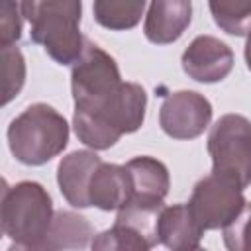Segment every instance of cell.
Returning <instances> with one entry per match:
<instances>
[{"label": "cell", "instance_id": "52a82bcc", "mask_svg": "<svg viewBox=\"0 0 251 251\" xmlns=\"http://www.w3.org/2000/svg\"><path fill=\"white\" fill-rule=\"evenodd\" d=\"M212 120V104L194 90L169 94L159 110V124L173 139H194L204 133Z\"/></svg>", "mask_w": 251, "mask_h": 251}, {"label": "cell", "instance_id": "ba28073f", "mask_svg": "<svg viewBox=\"0 0 251 251\" xmlns=\"http://www.w3.org/2000/svg\"><path fill=\"white\" fill-rule=\"evenodd\" d=\"M182 71L196 82H220L233 69L231 49L214 35H198L182 53Z\"/></svg>", "mask_w": 251, "mask_h": 251}, {"label": "cell", "instance_id": "ffe728a7", "mask_svg": "<svg viewBox=\"0 0 251 251\" xmlns=\"http://www.w3.org/2000/svg\"><path fill=\"white\" fill-rule=\"evenodd\" d=\"M22 2L2 0L0 6V45L16 43L22 35Z\"/></svg>", "mask_w": 251, "mask_h": 251}, {"label": "cell", "instance_id": "9c48e42d", "mask_svg": "<svg viewBox=\"0 0 251 251\" xmlns=\"http://www.w3.org/2000/svg\"><path fill=\"white\" fill-rule=\"evenodd\" d=\"M129 175V200L126 204H143V206H163V200L169 192L171 178L167 167L153 157H133L126 163ZM124 204V206H126Z\"/></svg>", "mask_w": 251, "mask_h": 251}, {"label": "cell", "instance_id": "7a4b0ae2", "mask_svg": "<svg viewBox=\"0 0 251 251\" xmlns=\"http://www.w3.org/2000/svg\"><path fill=\"white\" fill-rule=\"evenodd\" d=\"M22 14L31 24V41L59 65H73L84 51L82 0H25Z\"/></svg>", "mask_w": 251, "mask_h": 251}, {"label": "cell", "instance_id": "4fadbf2b", "mask_svg": "<svg viewBox=\"0 0 251 251\" xmlns=\"http://www.w3.org/2000/svg\"><path fill=\"white\" fill-rule=\"evenodd\" d=\"M129 192L131 186L126 165H114L102 161L92 175L88 200L90 206L110 212V210H120L129 200Z\"/></svg>", "mask_w": 251, "mask_h": 251}, {"label": "cell", "instance_id": "5bb4252c", "mask_svg": "<svg viewBox=\"0 0 251 251\" xmlns=\"http://www.w3.org/2000/svg\"><path fill=\"white\" fill-rule=\"evenodd\" d=\"M90 239H94V229L84 216L59 210L53 216L41 249H84Z\"/></svg>", "mask_w": 251, "mask_h": 251}, {"label": "cell", "instance_id": "277c9868", "mask_svg": "<svg viewBox=\"0 0 251 251\" xmlns=\"http://www.w3.org/2000/svg\"><path fill=\"white\" fill-rule=\"evenodd\" d=\"M69 143L67 120L49 104L37 102L16 116L8 127V147L24 165H45Z\"/></svg>", "mask_w": 251, "mask_h": 251}, {"label": "cell", "instance_id": "5b68a950", "mask_svg": "<svg viewBox=\"0 0 251 251\" xmlns=\"http://www.w3.org/2000/svg\"><path fill=\"white\" fill-rule=\"evenodd\" d=\"M208 153L212 173L224 175L243 188L251 184V122L245 116H222L210 129Z\"/></svg>", "mask_w": 251, "mask_h": 251}, {"label": "cell", "instance_id": "ac0fdd59", "mask_svg": "<svg viewBox=\"0 0 251 251\" xmlns=\"http://www.w3.org/2000/svg\"><path fill=\"white\" fill-rule=\"evenodd\" d=\"M92 249H131V251H147L151 249L149 243L135 233L133 229L114 222V226L106 231H102L100 235H96L92 239Z\"/></svg>", "mask_w": 251, "mask_h": 251}, {"label": "cell", "instance_id": "7c38bea8", "mask_svg": "<svg viewBox=\"0 0 251 251\" xmlns=\"http://www.w3.org/2000/svg\"><path fill=\"white\" fill-rule=\"evenodd\" d=\"M204 229L192 216L188 204L163 206L157 222L159 243L173 251H192L200 247Z\"/></svg>", "mask_w": 251, "mask_h": 251}, {"label": "cell", "instance_id": "3957f363", "mask_svg": "<svg viewBox=\"0 0 251 251\" xmlns=\"http://www.w3.org/2000/svg\"><path fill=\"white\" fill-rule=\"evenodd\" d=\"M53 202L47 190L33 180H22L14 186L4 182L0 224L2 233L12 239L14 249H41L53 222Z\"/></svg>", "mask_w": 251, "mask_h": 251}, {"label": "cell", "instance_id": "9a60e30c", "mask_svg": "<svg viewBox=\"0 0 251 251\" xmlns=\"http://www.w3.org/2000/svg\"><path fill=\"white\" fill-rule=\"evenodd\" d=\"M94 20L114 31L131 29L139 24L145 0H94Z\"/></svg>", "mask_w": 251, "mask_h": 251}, {"label": "cell", "instance_id": "30bf717a", "mask_svg": "<svg viewBox=\"0 0 251 251\" xmlns=\"http://www.w3.org/2000/svg\"><path fill=\"white\" fill-rule=\"evenodd\" d=\"M192 20L190 0H151L143 33L155 45L176 41Z\"/></svg>", "mask_w": 251, "mask_h": 251}, {"label": "cell", "instance_id": "8992f818", "mask_svg": "<svg viewBox=\"0 0 251 251\" xmlns=\"http://www.w3.org/2000/svg\"><path fill=\"white\" fill-rule=\"evenodd\" d=\"M245 206L243 186L235 180L210 173L194 184L188 208L200 227L206 229H224Z\"/></svg>", "mask_w": 251, "mask_h": 251}, {"label": "cell", "instance_id": "d6986e66", "mask_svg": "<svg viewBox=\"0 0 251 251\" xmlns=\"http://www.w3.org/2000/svg\"><path fill=\"white\" fill-rule=\"evenodd\" d=\"M224 243L231 251H251V202L224 227Z\"/></svg>", "mask_w": 251, "mask_h": 251}, {"label": "cell", "instance_id": "44dd1931", "mask_svg": "<svg viewBox=\"0 0 251 251\" xmlns=\"http://www.w3.org/2000/svg\"><path fill=\"white\" fill-rule=\"evenodd\" d=\"M245 63H247V69L251 71V31H249L247 43H245Z\"/></svg>", "mask_w": 251, "mask_h": 251}, {"label": "cell", "instance_id": "2e32d148", "mask_svg": "<svg viewBox=\"0 0 251 251\" xmlns=\"http://www.w3.org/2000/svg\"><path fill=\"white\" fill-rule=\"evenodd\" d=\"M212 18L220 29L229 35H247L251 31V0H208Z\"/></svg>", "mask_w": 251, "mask_h": 251}, {"label": "cell", "instance_id": "e0dca14e", "mask_svg": "<svg viewBox=\"0 0 251 251\" xmlns=\"http://www.w3.org/2000/svg\"><path fill=\"white\" fill-rule=\"evenodd\" d=\"M2 61V106L14 100L25 82V61L16 43L0 45Z\"/></svg>", "mask_w": 251, "mask_h": 251}, {"label": "cell", "instance_id": "7402d4cb", "mask_svg": "<svg viewBox=\"0 0 251 251\" xmlns=\"http://www.w3.org/2000/svg\"><path fill=\"white\" fill-rule=\"evenodd\" d=\"M20 2H25V0H20Z\"/></svg>", "mask_w": 251, "mask_h": 251}, {"label": "cell", "instance_id": "6da1fadb", "mask_svg": "<svg viewBox=\"0 0 251 251\" xmlns=\"http://www.w3.org/2000/svg\"><path fill=\"white\" fill-rule=\"evenodd\" d=\"M147 94L137 82H114L94 94L75 96L73 126L76 137L92 149H110L124 133H133L145 120Z\"/></svg>", "mask_w": 251, "mask_h": 251}, {"label": "cell", "instance_id": "8fae6325", "mask_svg": "<svg viewBox=\"0 0 251 251\" xmlns=\"http://www.w3.org/2000/svg\"><path fill=\"white\" fill-rule=\"evenodd\" d=\"M102 159L94 151H73L57 167V182L65 200L75 208H88V188Z\"/></svg>", "mask_w": 251, "mask_h": 251}]
</instances>
